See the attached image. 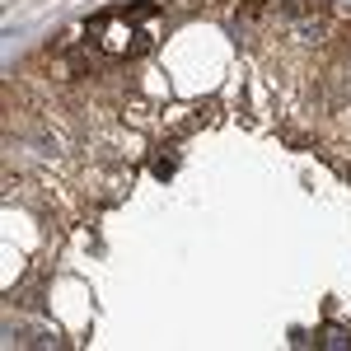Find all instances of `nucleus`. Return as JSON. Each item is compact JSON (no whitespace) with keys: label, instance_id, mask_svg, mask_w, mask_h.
Returning a JSON list of instances; mask_svg holds the SVG:
<instances>
[{"label":"nucleus","instance_id":"nucleus-1","mask_svg":"<svg viewBox=\"0 0 351 351\" xmlns=\"http://www.w3.org/2000/svg\"><path fill=\"white\" fill-rule=\"evenodd\" d=\"M164 33V10L150 0H136V5H117L89 19V38L104 47L108 56H141L160 43Z\"/></svg>","mask_w":351,"mask_h":351},{"label":"nucleus","instance_id":"nucleus-2","mask_svg":"<svg viewBox=\"0 0 351 351\" xmlns=\"http://www.w3.org/2000/svg\"><path fill=\"white\" fill-rule=\"evenodd\" d=\"M324 347H347V337H342V328H328V332H324Z\"/></svg>","mask_w":351,"mask_h":351}]
</instances>
